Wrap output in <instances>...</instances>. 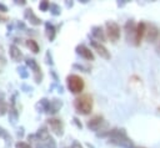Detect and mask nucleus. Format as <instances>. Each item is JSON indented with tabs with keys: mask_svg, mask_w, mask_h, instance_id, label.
<instances>
[{
	"mask_svg": "<svg viewBox=\"0 0 160 148\" xmlns=\"http://www.w3.org/2000/svg\"><path fill=\"white\" fill-rule=\"evenodd\" d=\"M75 109L81 114H89L92 111V97L90 95H81L74 101Z\"/></svg>",
	"mask_w": 160,
	"mask_h": 148,
	"instance_id": "1",
	"label": "nucleus"
},
{
	"mask_svg": "<svg viewBox=\"0 0 160 148\" xmlns=\"http://www.w3.org/2000/svg\"><path fill=\"white\" fill-rule=\"evenodd\" d=\"M62 106V102L59 99H52L51 102H49V107H48V112L50 113H56Z\"/></svg>",
	"mask_w": 160,
	"mask_h": 148,
	"instance_id": "13",
	"label": "nucleus"
},
{
	"mask_svg": "<svg viewBox=\"0 0 160 148\" xmlns=\"http://www.w3.org/2000/svg\"><path fill=\"white\" fill-rule=\"evenodd\" d=\"M45 27H46V34H48L49 40H50V41H51V40H54V39H55V29H54V26H52V25H50L49 22H46Z\"/></svg>",
	"mask_w": 160,
	"mask_h": 148,
	"instance_id": "16",
	"label": "nucleus"
},
{
	"mask_svg": "<svg viewBox=\"0 0 160 148\" xmlns=\"http://www.w3.org/2000/svg\"><path fill=\"white\" fill-rule=\"evenodd\" d=\"M49 9H51V10H52V11H51V12H52V14H54V15H59V14H60V12H61V10H60V7H59V6H58V5H56V4H51V5H50V7H49Z\"/></svg>",
	"mask_w": 160,
	"mask_h": 148,
	"instance_id": "20",
	"label": "nucleus"
},
{
	"mask_svg": "<svg viewBox=\"0 0 160 148\" xmlns=\"http://www.w3.org/2000/svg\"><path fill=\"white\" fill-rule=\"evenodd\" d=\"M9 118H10V121H11L12 123H15L16 119H18V111H16L14 107L10 108V111H9Z\"/></svg>",
	"mask_w": 160,
	"mask_h": 148,
	"instance_id": "17",
	"label": "nucleus"
},
{
	"mask_svg": "<svg viewBox=\"0 0 160 148\" xmlns=\"http://www.w3.org/2000/svg\"><path fill=\"white\" fill-rule=\"evenodd\" d=\"M49 7H50V4H49L48 1H41V2L39 4V9L42 10V11H46Z\"/></svg>",
	"mask_w": 160,
	"mask_h": 148,
	"instance_id": "21",
	"label": "nucleus"
},
{
	"mask_svg": "<svg viewBox=\"0 0 160 148\" xmlns=\"http://www.w3.org/2000/svg\"><path fill=\"white\" fill-rule=\"evenodd\" d=\"M74 121H75V124H76L79 128H81V127H82V124L79 122V119H78V118H74Z\"/></svg>",
	"mask_w": 160,
	"mask_h": 148,
	"instance_id": "26",
	"label": "nucleus"
},
{
	"mask_svg": "<svg viewBox=\"0 0 160 148\" xmlns=\"http://www.w3.org/2000/svg\"><path fill=\"white\" fill-rule=\"evenodd\" d=\"M140 148H144V147H140Z\"/></svg>",
	"mask_w": 160,
	"mask_h": 148,
	"instance_id": "27",
	"label": "nucleus"
},
{
	"mask_svg": "<svg viewBox=\"0 0 160 148\" xmlns=\"http://www.w3.org/2000/svg\"><path fill=\"white\" fill-rule=\"evenodd\" d=\"M8 112V104L4 101H0V116H4Z\"/></svg>",
	"mask_w": 160,
	"mask_h": 148,
	"instance_id": "19",
	"label": "nucleus"
},
{
	"mask_svg": "<svg viewBox=\"0 0 160 148\" xmlns=\"http://www.w3.org/2000/svg\"><path fill=\"white\" fill-rule=\"evenodd\" d=\"M9 52H10V57H11L14 61H20L21 57H22L21 51H20L19 47H16L15 45H11V46L9 47Z\"/></svg>",
	"mask_w": 160,
	"mask_h": 148,
	"instance_id": "11",
	"label": "nucleus"
},
{
	"mask_svg": "<svg viewBox=\"0 0 160 148\" xmlns=\"http://www.w3.org/2000/svg\"><path fill=\"white\" fill-rule=\"evenodd\" d=\"M104 122V118H102V116H100V114H96V116H94L92 118H90L89 121H88V127L90 128V129H94V131H96V129H99V127L101 126V123Z\"/></svg>",
	"mask_w": 160,
	"mask_h": 148,
	"instance_id": "10",
	"label": "nucleus"
},
{
	"mask_svg": "<svg viewBox=\"0 0 160 148\" xmlns=\"http://www.w3.org/2000/svg\"><path fill=\"white\" fill-rule=\"evenodd\" d=\"M135 30H136V25L132 20H129L126 24H125V34H126V39L128 41H130V39H132L134 41V37H135Z\"/></svg>",
	"mask_w": 160,
	"mask_h": 148,
	"instance_id": "8",
	"label": "nucleus"
},
{
	"mask_svg": "<svg viewBox=\"0 0 160 148\" xmlns=\"http://www.w3.org/2000/svg\"><path fill=\"white\" fill-rule=\"evenodd\" d=\"M66 81H68V87H69L70 92H72V93L82 92V90L85 87V82L79 75H70V76H68Z\"/></svg>",
	"mask_w": 160,
	"mask_h": 148,
	"instance_id": "2",
	"label": "nucleus"
},
{
	"mask_svg": "<svg viewBox=\"0 0 160 148\" xmlns=\"http://www.w3.org/2000/svg\"><path fill=\"white\" fill-rule=\"evenodd\" d=\"M91 32H92V35H94L98 40L105 41V34H104V31H102V29H101L100 26H94Z\"/></svg>",
	"mask_w": 160,
	"mask_h": 148,
	"instance_id": "14",
	"label": "nucleus"
},
{
	"mask_svg": "<svg viewBox=\"0 0 160 148\" xmlns=\"http://www.w3.org/2000/svg\"><path fill=\"white\" fill-rule=\"evenodd\" d=\"M145 30H146V25L144 22H139L136 25V30H135V37H134V45L139 46L141 44V40L145 35Z\"/></svg>",
	"mask_w": 160,
	"mask_h": 148,
	"instance_id": "6",
	"label": "nucleus"
},
{
	"mask_svg": "<svg viewBox=\"0 0 160 148\" xmlns=\"http://www.w3.org/2000/svg\"><path fill=\"white\" fill-rule=\"evenodd\" d=\"M25 17L29 19L32 25H40V24H41V20L32 12L31 9H26V10H25Z\"/></svg>",
	"mask_w": 160,
	"mask_h": 148,
	"instance_id": "12",
	"label": "nucleus"
},
{
	"mask_svg": "<svg viewBox=\"0 0 160 148\" xmlns=\"http://www.w3.org/2000/svg\"><path fill=\"white\" fill-rule=\"evenodd\" d=\"M8 20H9V17H8V16H5V15L0 14V22H5V21H8Z\"/></svg>",
	"mask_w": 160,
	"mask_h": 148,
	"instance_id": "24",
	"label": "nucleus"
},
{
	"mask_svg": "<svg viewBox=\"0 0 160 148\" xmlns=\"http://www.w3.org/2000/svg\"><path fill=\"white\" fill-rule=\"evenodd\" d=\"M26 46L30 49V51H32L34 53H38L39 52V45H38V42L35 41V40H32V39H29V40H26Z\"/></svg>",
	"mask_w": 160,
	"mask_h": 148,
	"instance_id": "15",
	"label": "nucleus"
},
{
	"mask_svg": "<svg viewBox=\"0 0 160 148\" xmlns=\"http://www.w3.org/2000/svg\"><path fill=\"white\" fill-rule=\"evenodd\" d=\"M105 26H106V35L110 39V41L116 42L120 39V26L115 21H108Z\"/></svg>",
	"mask_w": 160,
	"mask_h": 148,
	"instance_id": "3",
	"label": "nucleus"
},
{
	"mask_svg": "<svg viewBox=\"0 0 160 148\" xmlns=\"http://www.w3.org/2000/svg\"><path fill=\"white\" fill-rule=\"evenodd\" d=\"M76 52L80 55V56H82L85 60H94V53L90 51V49L89 47H86L85 45H79L78 47H76Z\"/></svg>",
	"mask_w": 160,
	"mask_h": 148,
	"instance_id": "9",
	"label": "nucleus"
},
{
	"mask_svg": "<svg viewBox=\"0 0 160 148\" xmlns=\"http://www.w3.org/2000/svg\"><path fill=\"white\" fill-rule=\"evenodd\" d=\"M48 124L50 126L51 131L56 136H62V133H64V126H62L61 119H59V118H49L48 119Z\"/></svg>",
	"mask_w": 160,
	"mask_h": 148,
	"instance_id": "4",
	"label": "nucleus"
},
{
	"mask_svg": "<svg viewBox=\"0 0 160 148\" xmlns=\"http://www.w3.org/2000/svg\"><path fill=\"white\" fill-rule=\"evenodd\" d=\"M71 148H84L79 142H74L72 144H71Z\"/></svg>",
	"mask_w": 160,
	"mask_h": 148,
	"instance_id": "23",
	"label": "nucleus"
},
{
	"mask_svg": "<svg viewBox=\"0 0 160 148\" xmlns=\"http://www.w3.org/2000/svg\"><path fill=\"white\" fill-rule=\"evenodd\" d=\"M91 46L95 49V51L102 57V58H105V60H110V52L108 51V49L102 45V44H100V42H98V41H95V40H92L91 41Z\"/></svg>",
	"mask_w": 160,
	"mask_h": 148,
	"instance_id": "5",
	"label": "nucleus"
},
{
	"mask_svg": "<svg viewBox=\"0 0 160 148\" xmlns=\"http://www.w3.org/2000/svg\"><path fill=\"white\" fill-rule=\"evenodd\" d=\"M15 147L16 148H31V144L25 143V142H16L15 143Z\"/></svg>",
	"mask_w": 160,
	"mask_h": 148,
	"instance_id": "22",
	"label": "nucleus"
},
{
	"mask_svg": "<svg viewBox=\"0 0 160 148\" xmlns=\"http://www.w3.org/2000/svg\"><path fill=\"white\" fill-rule=\"evenodd\" d=\"M0 137L4 138V139H6V141H11V136H10L9 132H8L5 128H2V127H0Z\"/></svg>",
	"mask_w": 160,
	"mask_h": 148,
	"instance_id": "18",
	"label": "nucleus"
},
{
	"mask_svg": "<svg viewBox=\"0 0 160 148\" xmlns=\"http://www.w3.org/2000/svg\"><path fill=\"white\" fill-rule=\"evenodd\" d=\"M0 11H1V12H6V11H8V7H6L4 4H1V2H0Z\"/></svg>",
	"mask_w": 160,
	"mask_h": 148,
	"instance_id": "25",
	"label": "nucleus"
},
{
	"mask_svg": "<svg viewBox=\"0 0 160 148\" xmlns=\"http://www.w3.org/2000/svg\"><path fill=\"white\" fill-rule=\"evenodd\" d=\"M159 29L155 26V25H149L145 30V36H146V40L149 42H154L158 37H159Z\"/></svg>",
	"mask_w": 160,
	"mask_h": 148,
	"instance_id": "7",
	"label": "nucleus"
}]
</instances>
